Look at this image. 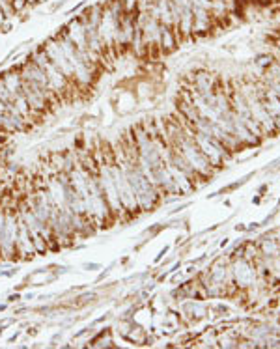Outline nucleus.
<instances>
[{
	"mask_svg": "<svg viewBox=\"0 0 280 349\" xmlns=\"http://www.w3.org/2000/svg\"><path fill=\"white\" fill-rule=\"evenodd\" d=\"M30 60H34L41 70L45 71L47 78H49V86H51V90H53V93H55L58 99H66L68 95H73V90H78L77 84L71 82L70 78L66 77L62 71L47 58L45 51L41 47L36 49L34 53H30Z\"/></svg>",
	"mask_w": 280,
	"mask_h": 349,
	"instance_id": "1",
	"label": "nucleus"
},
{
	"mask_svg": "<svg viewBox=\"0 0 280 349\" xmlns=\"http://www.w3.org/2000/svg\"><path fill=\"white\" fill-rule=\"evenodd\" d=\"M97 181H99V187H101L103 191V196H105V200H107V206H109L110 213H112V217L114 220H124V218H131L127 215V211L124 209V206L120 202V194H118V189H116V183H114V179H112V174L109 170V163L99 166V174H97Z\"/></svg>",
	"mask_w": 280,
	"mask_h": 349,
	"instance_id": "2",
	"label": "nucleus"
},
{
	"mask_svg": "<svg viewBox=\"0 0 280 349\" xmlns=\"http://www.w3.org/2000/svg\"><path fill=\"white\" fill-rule=\"evenodd\" d=\"M109 170H110V174H112L114 183H116L118 194H120V202H122V206H124V209L127 211V215H129V217L137 215V213L140 211L139 204H137V196H135V191H133L129 179L125 178L122 166H120L116 161H110Z\"/></svg>",
	"mask_w": 280,
	"mask_h": 349,
	"instance_id": "3",
	"label": "nucleus"
},
{
	"mask_svg": "<svg viewBox=\"0 0 280 349\" xmlns=\"http://www.w3.org/2000/svg\"><path fill=\"white\" fill-rule=\"evenodd\" d=\"M6 211V222L4 230L0 233V260H8L15 262V243H17V232H19V217L17 209H4Z\"/></svg>",
	"mask_w": 280,
	"mask_h": 349,
	"instance_id": "4",
	"label": "nucleus"
},
{
	"mask_svg": "<svg viewBox=\"0 0 280 349\" xmlns=\"http://www.w3.org/2000/svg\"><path fill=\"white\" fill-rule=\"evenodd\" d=\"M43 51H45L47 58L51 60V62L55 64L58 70L62 71L66 77L70 78L71 82H75V71H73V66L70 64V60L64 56L62 49L58 47V43H56L55 38H47L45 43H43V47H41Z\"/></svg>",
	"mask_w": 280,
	"mask_h": 349,
	"instance_id": "5",
	"label": "nucleus"
},
{
	"mask_svg": "<svg viewBox=\"0 0 280 349\" xmlns=\"http://www.w3.org/2000/svg\"><path fill=\"white\" fill-rule=\"evenodd\" d=\"M17 217H19V215H17ZM15 254H17V260H21V262H26V260H32L34 256H38V254H36V248H34V243H32L30 230H28V226L24 224L23 218H19Z\"/></svg>",
	"mask_w": 280,
	"mask_h": 349,
	"instance_id": "6",
	"label": "nucleus"
},
{
	"mask_svg": "<svg viewBox=\"0 0 280 349\" xmlns=\"http://www.w3.org/2000/svg\"><path fill=\"white\" fill-rule=\"evenodd\" d=\"M66 32H68V36L71 38V41L75 43L77 51H86V49H88V45H86L84 24L78 21V17H75V19H70V23L66 24Z\"/></svg>",
	"mask_w": 280,
	"mask_h": 349,
	"instance_id": "7",
	"label": "nucleus"
},
{
	"mask_svg": "<svg viewBox=\"0 0 280 349\" xmlns=\"http://www.w3.org/2000/svg\"><path fill=\"white\" fill-rule=\"evenodd\" d=\"M179 47V39L176 36V32L172 30L170 26L161 24V55H172Z\"/></svg>",
	"mask_w": 280,
	"mask_h": 349,
	"instance_id": "8",
	"label": "nucleus"
},
{
	"mask_svg": "<svg viewBox=\"0 0 280 349\" xmlns=\"http://www.w3.org/2000/svg\"><path fill=\"white\" fill-rule=\"evenodd\" d=\"M273 60H275V58H273V55H260L256 58V62H254V64H256V68L260 71H265L273 64Z\"/></svg>",
	"mask_w": 280,
	"mask_h": 349,
	"instance_id": "9",
	"label": "nucleus"
},
{
	"mask_svg": "<svg viewBox=\"0 0 280 349\" xmlns=\"http://www.w3.org/2000/svg\"><path fill=\"white\" fill-rule=\"evenodd\" d=\"M125 13H137V0H122Z\"/></svg>",
	"mask_w": 280,
	"mask_h": 349,
	"instance_id": "10",
	"label": "nucleus"
},
{
	"mask_svg": "<svg viewBox=\"0 0 280 349\" xmlns=\"http://www.w3.org/2000/svg\"><path fill=\"white\" fill-rule=\"evenodd\" d=\"M82 267H84L86 271H99V269H101V265L99 264H84Z\"/></svg>",
	"mask_w": 280,
	"mask_h": 349,
	"instance_id": "11",
	"label": "nucleus"
},
{
	"mask_svg": "<svg viewBox=\"0 0 280 349\" xmlns=\"http://www.w3.org/2000/svg\"><path fill=\"white\" fill-rule=\"evenodd\" d=\"M4 222H6V211L0 208V233L4 230Z\"/></svg>",
	"mask_w": 280,
	"mask_h": 349,
	"instance_id": "12",
	"label": "nucleus"
},
{
	"mask_svg": "<svg viewBox=\"0 0 280 349\" xmlns=\"http://www.w3.org/2000/svg\"><path fill=\"white\" fill-rule=\"evenodd\" d=\"M21 299H23V297H21L19 293H13V295H9L8 297V303H19Z\"/></svg>",
	"mask_w": 280,
	"mask_h": 349,
	"instance_id": "13",
	"label": "nucleus"
},
{
	"mask_svg": "<svg viewBox=\"0 0 280 349\" xmlns=\"http://www.w3.org/2000/svg\"><path fill=\"white\" fill-rule=\"evenodd\" d=\"M4 23H6V15H4V11L0 9V26H2Z\"/></svg>",
	"mask_w": 280,
	"mask_h": 349,
	"instance_id": "14",
	"label": "nucleus"
},
{
	"mask_svg": "<svg viewBox=\"0 0 280 349\" xmlns=\"http://www.w3.org/2000/svg\"><path fill=\"white\" fill-rule=\"evenodd\" d=\"M26 4H28V6H34V4H38V0H26Z\"/></svg>",
	"mask_w": 280,
	"mask_h": 349,
	"instance_id": "15",
	"label": "nucleus"
},
{
	"mask_svg": "<svg viewBox=\"0 0 280 349\" xmlns=\"http://www.w3.org/2000/svg\"><path fill=\"white\" fill-rule=\"evenodd\" d=\"M6 308H8L6 304H0V312H4V310H6Z\"/></svg>",
	"mask_w": 280,
	"mask_h": 349,
	"instance_id": "16",
	"label": "nucleus"
},
{
	"mask_svg": "<svg viewBox=\"0 0 280 349\" xmlns=\"http://www.w3.org/2000/svg\"><path fill=\"white\" fill-rule=\"evenodd\" d=\"M38 2H49V0H38Z\"/></svg>",
	"mask_w": 280,
	"mask_h": 349,
	"instance_id": "17",
	"label": "nucleus"
}]
</instances>
